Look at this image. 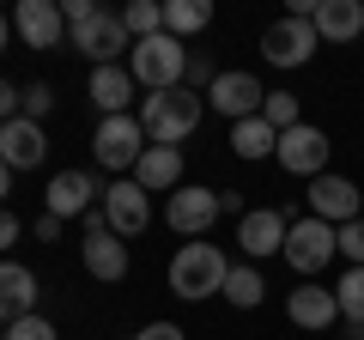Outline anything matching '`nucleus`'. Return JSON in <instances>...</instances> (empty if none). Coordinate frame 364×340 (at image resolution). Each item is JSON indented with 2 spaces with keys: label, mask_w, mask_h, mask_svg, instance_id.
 I'll list each match as a JSON object with an SVG mask.
<instances>
[{
  "label": "nucleus",
  "mask_w": 364,
  "mask_h": 340,
  "mask_svg": "<svg viewBox=\"0 0 364 340\" xmlns=\"http://www.w3.org/2000/svg\"><path fill=\"white\" fill-rule=\"evenodd\" d=\"M104 213H109V231L116 237H140L146 225H152V195H146L134 176H116V183L104 188Z\"/></svg>",
  "instance_id": "nucleus-11"
},
{
  "label": "nucleus",
  "mask_w": 364,
  "mask_h": 340,
  "mask_svg": "<svg viewBox=\"0 0 364 340\" xmlns=\"http://www.w3.org/2000/svg\"><path fill=\"white\" fill-rule=\"evenodd\" d=\"M146 146H152V140H146L140 116H104V122H97V134H91V152H97V164H104V170H134Z\"/></svg>",
  "instance_id": "nucleus-6"
},
{
  "label": "nucleus",
  "mask_w": 364,
  "mask_h": 340,
  "mask_svg": "<svg viewBox=\"0 0 364 340\" xmlns=\"http://www.w3.org/2000/svg\"><path fill=\"white\" fill-rule=\"evenodd\" d=\"M213 79H219V67H213L207 55L188 49V73H182V85H188V92H200V85H213Z\"/></svg>",
  "instance_id": "nucleus-31"
},
{
  "label": "nucleus",
  "mask_w": 364,
  "mask_h": 340,
  "mask_svg": "<svg viewBox=\"0 0 364 340\" xmlns=\"http://www.w3.org/2000/svg\"><path fill=\"white\" fill-rule=\"evenodd\" d=\"M328 152H334V140H328L316 122H298V128H286L279 134V170H291V176H328Z\"/></svg>",
  "instance_id": "nucleus-7"
},
{
  "label": "nucleus",
  "mask_w": 364,
  "mask_h": 340,
  "mask_svg": "<svg viewBox=\"0 0 364 340\" xmlns=\"http://www.w3.org/2000/svg\"><path fill=\"white\" fill-rule=\"evenodd\" d=\"M134 340H182V328H176V322H146Z\"/></svg>",
  "instance_id": "nucleus-34"
},
{
  "label": "nucleus",
  "mask_w": 364,
  "mask_h": 340,
  "mask_svg": "<svg viewBox=\"0 0 364 340\" xmlns=\"http://www.w3.org/2000/svg\"><path fill=\"white\" fill-rule=\"evenodd\" d=\"M219 213H237V219H243L249 207H243V195H237V188H219Z\"/></svg>",
  "instance_id": "nucleus-36"
},
{
  "label": "nucleus",
  "mask_w": 364,
  "mask_h": 340,
  "mask_svg": "<svg viewBox=\"0 0 364 340\" xmlns=\"http://www.w3.org/2000/svg\"><path fill=\"white\" fill-rule=\"evenodd\" d=\"M6 37H13V25H6V13H0V49H6Z\"/></svg>",
  "instance_id": "nucleus-40"
},
{
  "label": "nucleus",
  "mask_w": 364,
  "mask_h": 340,
  "mask_svg": "<svg viewBox=\"0 0 364 340\" xmlns=\"http://www.w3.org/2000/svg\"><path fill=\"white\" fill-rule=\"evenodd\" d=\"M67 37H73V49L85 55L91 67H122V55H134L128 25H122V13H109V6H97V13H91L85 25H73Z\"/></svg>",
  "instance_id": "nucleus-4"
},
{
  "label": "nucleus",
  "mask_w": 364,
  "mask_h": 340,
  "mask_svg": "<svg viewBox=\"0 0 364 340\" xmlns=\"http://www.w3.org/2000/svg\"><path fill=\"white\" fill-rule=\"evenodd\" d=\"M0 158H6L13 170H37L43 158H49V134H43V122H31V116L0 122Z\"/></svg>",
  "instance_id": "nucleus-15"
},
{
  "label": "nucleus",
  "mask_w": 364,
  "mask_h": 340,
  "mask_svg": "<svg viewBox=\"0 0 364 340\" xmlns=\"http://www.w3.org/2000/svg\"><path fill=\"white\" fill-rule=\"evenodd\" d=\"M18 231H25V225H18V213L0 207V249H13V243H18Z\"/></svg>",
  "instance_id": "nucleus-35"
},
{
  "label": "nucleus",
  "mask_w": 364,
  "mask_h": 340,
  "mask_svg": "<svg viewBox=\"0 0 364 340\" xmlns=\"http://www.w3.org/2000/svg\"><path fill=\"white\" fill-rule=\"evenodd\" d=\"M134 183L146 195H176L182 188V146H146L140 164H134Z\"/></svg>",
  "instance_id": "nucleus-19"
},
{
  "label": "nucleus",
  "mask_w": 364,
  "mask_h": 340,
  "mask_svg": "<svg viewBox=\"0 0 364 340\" xmlns=\"http://www.w3.org/2000/svg\"><path fill=\"white\" fill-rule=\"evenodd\" d=\"M322 49V37H316L310 18H273L267 31H261V55H267V67H304L310 55Z\"/></svg>",
  "instance_id": "nucleus-8"
},
{
  "label": "nucleus",
  "mask_w": 364,
  "mask_h": 340,
  "mask_svg": "<svg viewBox=\"0 0 364 340\" xmlns=\"http://www.w3.org/2000/svg\"><path fill=\"white\" fill-rule=\"evenodd\" d=\"M334 249L346 255V267H364V219L340 225V231H334Z\"/></svg>",
  "instance_id": "nucleus-29"
},
{
  "label": "nucleus",
  "mask_w": 364,
  "mask_h": 340,
  "mask_svg": "<svg viewBox=\"0 0 364 340\" xmlns=\"http://www.w3.org/2000/svg\"><path fill=\"white\" fill-rule=\"evenodd\" d=\"M43 201H49L55 219H85V213L104 201V183H97L91 170H61V176H49Z\"/></svg>",
  "instance_id": "nucleus-12"
},
{
  "label": "nucleus",
  "mask_w": 364,
  "mask_h": 340,
  "mask_svg": "<svg viewBox=\"0 0 364 340\" xmlns=\"http://www.w3.org/2000/svg\"><path fill=\"white\" fill-rule=\"evenodd\" d=\"M91 104L104 110V116H128L134 73H128V67H91Z\"/></svg>",
  "instance_id": "nucleus-22"
},
{
  "label": "nucleus",
  "mask_w": 364,
  "mask_h": 340,
  "mask_svg": "<svg viewBox=\"0 0 364 340\" xmlns=\"http://www.w3.org/2000/svg\"><path fill=\"white\" fill-rule=\"evenodd\" d=\"M225 274H231V262H225V249L207 243V237H195V243H182L170 255V292L182 304H200L213 292H225Z\"/></svg>",
  "instance_id": "nucleus-2"
},
{
  "label": "nucleus",
  "mask_w": 364,
  "mask_h": 340,
  "mask_svg": "<svg viewBox=\"0 0 364 340\" xmlns=\"http://www.w3.org/2000/svg\"><path fill=\"white\" fill-rule=\"evenodd\" d=\"M79 255H85V274L104 280V286H116V280H128V243H122L116 231H85V243H79Z\"/></svg>",
  "instance_id": "nucleus-18"
},
{
  "label": "nucleus",
  "mask_w": 364,
  "mask_h": 340,
  "mask_svg": "<svg viewBox=\"0 0 364 340\" xmlns=\"http://www.w3.org/2000/svg\"><path fill=\"white\" fill-rule=\"evenodd\" d=\"M6 340H55V322L49 316H18V322H6Z\"/></svg>",
  "instance_id": "nucleus-30"
},
{
  "label": "nucleus",
  "mask_w": 364,
  "mask_h": 340,
  "mask_svg": "<svg viewBox=\"0 0 364 340\" xmlns=\"http://www.w3.org/2000/svg\"><path fill=\"white\" fill-rule=\"evenodd\" d=\"M164 225L176 237H207L219 225V188H200V183H182L164 207Z\"/></svg>",
  "instance_id": "nucleus-9"
},
{
  "label": "nucleus",
  "mask_w": 364,
  "mask_h": 340,
  "mask_svg": "<svg viewBox=\"0 0 364 340\" xmlns=\"http://www.w3.org/2000/svg\"><path fill=\"white\" fill-rule=\"evenodd\" d=\"M261 122H267V128L273 134H286V128H298V97H291V92H267V104H261Z\"/></svg>",
  "instance_id": "nucleus-27"
},
{
  "label": "nucleus",
  "mask_w": 364,
  "mask_h": 340,
  "mask_svg": "<svg viewBox=\"0 0 364 340\" xmlns=\"http://www.w3.org/2000/svg\"><path fill=\"white\" fill-rule=\"evenodd\" d=\"M37 237H43V243H55V237H61V219H55V213H43V219H37Z\"/></svg>",
  "instance_id": "nucleus-37"
},
{
  "label": "nucleus",
  "mask_w": 364,
  "mask_h": 340,
  "mask_svg": "<svg viewBox=\"0 0 364 340\" xmlns=\"http://www.w3.org/2000/svg\"><path fill=\"white\" fill-rule=\"evenodd\" d=\"M304 201H310V213H316L322 225H334V231H340V225H352V219H358V188H352L346 176H316V183H310V195H304Z\"/></svg>",
  "instance_id": "nucleus-17"
},
{
  "label": "nucleus",
  "mask_w": 364,
  "mask_h": 340,
  "mask_svg": "<svg viewBox=\"0 0 364 340\" xmlns=\"http://www.w3.org/2000/svg\"><path fill=\"white\" fill-rule=\"evenodd\" d=\"M219 298H231L237 310H255V304L267 298V280H261V267H255V262L231 267V274H225V292H219Z\"/></svg>",
  "instance_id": "nucleus-25"
},
{
  "label": "nucleus",
  "mask_w": 364,
  "mask_h": 340,
  "mask_svg": "<svg viewBox=\"0 0 364 340\" xmlns=\"http://www.w3.org/2000/svg\"><path fill=\"white\" fill-rule=\"evenodd\" d=\"M49 110H55V92H49V85H43V79H37V85H25V116L43 122Z\"/></svg>",
  "instance_id": "nucleus-32"
},
{
  "label": "nucleus",
  "mask_w": 364,
  "mask_h": 340,
  "mask_svg": "<svg viewBox=\"0 0 364 340\" xmlns=\"http://www.w3.org/2000/svg\"><path fill=\"white\" fill-rule=\"evenodd\" d=\"M31 310H37V274L25 262H0V322H18Z\"/></svg>",
  "instance_id": "nucleus-20"
},
{
  "label": "nucleus",
  "mask_w": 364,
  "mask_h": 340,
  "mask_svg": "<svg viewBox=\"0 0 364 340\" xmlns=\"http://www.w3.org/2000/svg\"><path fill=\"white\" fill-rule=\"evenodd\" d=\"M13 195V164H6V158H0V201Z\"/></svg>",
  "instance_id": "nucleus-38"
},
{
  "label": "nucleus",
  "mask_w": 364,
  "mask_h": 340,
  "mask_svg": "<svg viewBox=\"0 0 364 340\" xmlns=\"http://www.w3.org/2000/svg\"><path fill=\"white\" fill-rule=\"evenodd\" d=\"M207 25H213V6H207V0H164V31L176 43H188L195 31H207Z\"/></svg>",
  "instance_id": "nucleus-24"
},
{
  "label": "nucleus",
  "mask_w": 364,
  "mask_h": 340,
  "mask_svg": "<svg viewBox=\"0 0 364 340\" xmlns=\"http://www.w3.org/2000/svg\"><path fill=\"white\" fill-rule=\"evenodd\" d=\"M128 73H134V85H146V92H170V85H182V73H188V43H176L170 31L140 37L134 55H128Z\"/></svg>",
  "instance_id": "nucleus-3"
},
{
  "label": "nucleus",
  "mask_w": 364,
  "mask_h": 340,
  "mask_svg": "<svg viewBox=\"0 0 364 340\" xmlns=\"http://www.w3.org/2000/svg\"><path fill=\"white\" fill-rule=\"evenodd\" d=\"M286 316H291L298 328H310V334H322V328H334V322H340V298H334V286L298 280V292L286 298Z\"/></svg>",
  "instance_id": "nucleus-16"
},
{
  "label": "nucleus",
  "mask_w": 364,
  "mask_h": 340,
  "mask_svg": "<svg viewBox=\"0 0 364 340\" xmlns=\"http://www.w3.org/2000/svg\"><path fill=\"white\" fill-rule=\"evenodd\" d=\"M286 231H291V219H286V213H273V207H255V213H243V219H237V243H243L249 262L279 255V249H286Z\"/></svg>",
  "instance_id": "nucleus-14"
},
{
  "label": "nucleus",
  "mask_w": 364,
  "mask_h": 340,
  "mask_svg": "<svg viewBox=\"0 0 364 340\" xmlns=\"http://www.w3.org/2000/svg\"><path fill=\"white\" fill-rule=\"evenodd\" d=\"M310 25L322 43H352V37H364V6L358 0H322Z\"/></svg>",
  "instance_id": "nucleus-21"
},
{
  "label": "nucleus",
  "mask_w": 364,
  "mask_h": 340,
  "mask_svg": "<svg viewBox=\"0 0 364 340\" xmlns=\"http://www.w3.org/2000/svg\"><path fill=\"white\" fill-rule=\"evenodd\" d=\"M346 340H364V322H346Z\"/></svg>",
  "instance_id": "nucleus-39"
},
{
  "label": "nucleus",
  "mask_w": 364,
  "mask_h": 340,
  "mask_svg": "<svg viewBox=\"0 0 364 340\" xmlns=\"http://www.w3.org/2000/svg\"><path fill=\"white\" fill-rule=\"evenodd\" d=\"M0 340H6V328H0Z\"/></svg>",
  "instance_id": "nucleus-41"
},
{
  "label": "nucleus",
  "mask_w": 364,
  "mask_h": 340,
  "mask_svg": "<svg viewBox=\"0 0 364 340\" xmlns=\"http://www.w3.org/2000/svg\"><path fill=\"white\" fill-rule=\"evenodd\" d=\"M25 116V92H13V79H0V122Z\"/></svg>",
  "instance_id": "nucleus-33"
},
{
  "label": "nucleus",
  "mask_w": 364,
  "mask_h": 340,
  "mask_svg": "<svg viewBox=\"0 0 364 340\" xmlns=\"http://www.w3.org/2000/svg\"><path fill=\"white\" fill-rule=\"evenodd\" d=\"M231 152H237V158H273V152H279V134H273L261 116L231 122Z\"/></svg>",
  "instance_id": "nucleus-23"
},
{
  "label": "nucleus",
  "mask_w": 364,
  "mask_h": 340,
  "mask_svg": "<svg viewBox=\"0 0 364 340\" xmlns=\"http://www.w3.org/2000/svg\"><path fill=\"white\" fill-rule=\"evenodd\" d=\"M122 25H128V37H158L164 31V0H134V6H122Z\"/></svg>",
  "instance_id": "nucleus-26"
},
{
  "label": "nucleus",
  "mask_w": 364,
  "mask_h": 340,
  "mask_svg": "<svg viewBox=\"0 0 364 340\" xmlns=\"http://www.w3.org/2000/svg\"><path fill=\"white\" fill-rule=\"evenodd\" d=\"M207 116V92H188V85H170V92H146L140 104V128L152 146H176L200 128Z\"/></svg>",
  "instance_id": "nucleus-1"
},
{
  "label": "nucleus",
  "mask_w": 364,
  "mask_h": 340,
  "mask_svg": "<svg viewBox=\"0 0 364 340\" xmlns=\"http://www.w3.org/2000/svg\"><path fill=\"white\" fill-rule=\"evenodd\" d=\"M279 255L291 262V274H298V280L322 274V267L340 255V249H334V225H322L316 213H298V219H291V231H286V249H279Z\"/></svg>",
  "instance_id": "nucleus-5"
},
{
  "label": "nucleus",
  "mask_w": 364,
  "mask_h": 340,
  "mask_svg": "<svg viewBox=\"0 0 364 340\" xmlns=\"http://www.w3.org/2000/svg\"><path fill=\"white\" fill-rule=\"evenodd\" d=\"M13 31L31 43V49H61L67 18H61L55 0H18V6H13Z\"/></svg>",
  "instance_id": "nucleus-13"
},
{
  "label": "nucleus",
  "mask_w": 364,
  "mask_h": 340,
  "mask_svg": "<svg viewBox=\"0 0 364 340\" xmlns=\"http://www.w3.org/2000/svg\"><path fill=\"white\" fill-rule=\"evenodd\" d=\"M334 298H340V316H346V322H364V267H346V280L334 286Z\"/></svg>",
  "instance_id": "nucleus-28"
},
{
  "label": "nucleus",
  "mask_w": 364,
  "mask_h": 340,
  "mask_svg": "<svg viewBox=\"0 0 364 340\" xmlns=\"http://www.w3.org/2000/svg\"><path fill=\"white\" fill-rule=\"evenodd\" d=\"M261 104H267V92H261V79L243 73V67H225V73L207 85V110H219V116H231V122L261 116Z\"/></svg>",
  "instance_id": "nucleus-10"
}]
</instances>
